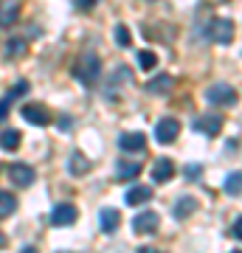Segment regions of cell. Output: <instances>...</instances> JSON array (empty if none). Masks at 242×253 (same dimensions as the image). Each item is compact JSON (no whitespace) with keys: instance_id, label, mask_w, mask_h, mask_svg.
Returning <instances> with one entry per match:
<instances>
[{"instance_id":"cell-1","label":"cell","mask_w":242,"mask_h":253,"mask_svg":"<svg viewBox=\"0 0 242 253\" xmlns=\"http://www.w3.org/2000/svg\"><path fill=\"white\" fill-rule=\"evenodd\" d=\"M99 73H101V62L93 51H85V54L76 59V65H73V76H76L85 87H93V84L99 82Z\"/></svg>"},{"instance_id":"cell-2","label":"cell","mask_w":242,"mask_h":253,"mask_svg":"<svg viewBox=\"0 0 242 253\" xmlns=\"http://www.w3.org/2000/svg\"><path fill=\"white\" fill-rule=\"evenodd\" d=\"M208 37L214 42H220V45H228L234 40V23L225 17H211L208 20Z\"/></svg>"},{"instance_id":"cell-3","label":"cell","mask_w":242,"mask_h":253,"mask_svg":"<svg viewBox=\"0 0 242 253\" xmlns=\"http://www.w3.org/2000/svg\"><path fill=\"white\" fill-rule=\"evenodd\" d=\"M180 132V121L178 118H161L155 126V141L158 144H175Z\"/></svg>"},{"instance_id":"cell-4","label":"cell","mask_w":242,"mask_h":253,"mask_svg":"<svg viewBox=\"0 0 242 253\" xmlns=\"http://www.w3.org/2000/svg\"><path fill=\"white\" fill-rule=\"evenodd\" d=\"M194 129L203 132V135L214 138L223 132V116H217V113H206V116H197L194 118Z\"/></svg>"},{"instance_id":"cell-5","label":"cell","mask_w":242,"mask_h":253,"mask_svg":"<svg viewBox=\"0 0 242 253\" xmlns=\"http://www.w3.org/2000/svg\"><path fill=\"white\" fill-rule=\"evenodd\" d=\"M206 99L211 104H217V107H225V104H234L237 101V90L228 87V84H211L206 90Z\"/></svg>"},{"instance_id":"cell-6","label":"cell","mask_w":242,"mask_h":253,"mask_svg":"<svg viewBox=\"0 0 242 253\" xmlns=\"http://www.w3.org/2000/svg\"><path fill=\"white\" fill-rule=\"evenodd\" d=\"M76 222V206H71V203H59V206H54V211H51V225L56 228H68Z\"/></svg>"},{"instance_id":"cell-7","label":"cell","mask_w":242,"mask_h":253,"mask_svg":"<svg viewBox=\"0 0 242 253\" xmlns=\"http://www.w3.org/2000/svg\"><path fill=\"white\" fill-rule=\"evenodd\" d=\"M9 177H11V183H14L17 189H28V186L34 183V169H31L28 163H11Z\"/></svg>"},{"instance_id":"cell-8","label":"cell","mask_w":242,"mask_h":253,"mask_svg":"<svg viewBox=\"0 0 242 253\" xmlns=\"http://www.w3.org/2000/svg\"><path fill=\"white\" fill-rule=\"evenodd\" d=\"M23 118L34 126H48L54 116H51V110L43 107V104H26V107H23Z\"/></svg>"},{"instance_id":"cell-9","label":"cell","mask_w":242,"mask_h":253,"mask_svg":"<svg viewBox=\"0 0 242 253\" xmlns=\"http://www.w3.org/2000/svg\"><path fill=\"white\" fill-rule=\"evenodd\" d=\"M161 228V217L155 214V211H144L138 217L133 219V231L135 234H155Z\"/></svg>"},{"instance_id":"cell-10","label":"cell","mask_w":242,"mask_h":253,"mask_svg":"<svg viewBox=\"0 0 242 253\" xmlns=\"http://www.w3.org/2000/svg\"><path fill=\"white\" fill-rule=\"evenodd\" d=\"M23 3L20 0H0V26H11L20 20Z\"/></svg>"},{"instance_id":"cell-11","label":"cell","mask_w":242,"mask_h":253,"mask_svg":"<svg viewBox=\"0 0 242 253\" xmlns=\"http://www.w3.org/2000/svg\"><path fill=\"white\" fill-rule=\"evenodd\" d=\"M118 146L124 152H144L146 149V138H144V132H124L118 138Z\"/></svg>"},{"instance_id":"cell-12","label":"cell","mask_w":242,"mask_h":253,"mask_svg":"<svg viewBox=\"0 0 242 253\" xmlns=\"http://www.w3.org/2000/svg\"><path fill=\"white\" fill-rule=\"evenodd\" d=\"M99 225L104 234H113L118 225H121V211L118 208H101L99 211Z\"/></svg>"},{"instance_id":"cell-13","label":"cell","mask_w":242,"mask_h":253,"mask_svg":"<svg viewBox=\"0 0 242 253\" xmlns=\"http://www.w3.org/2000/svg\"><path fill=\"white\" fill-rule=\"evenodd\" d=\"M172 84H175V79H172V76H166V73H161V76L149 79L144 87H146V93H149V96H163V93L172 90Z\"/></svg>"},{"instance_id":"cell-14","label":"cell","mask_w":242,"mask_h":253,"mask_svg":"<svg viewBox=\"0 0 242 253\" xmlns=\"http://www.w3.org/2000/svg\"><path fill=\"white\" fill-rule=\"evenodd\" d=\"M172 174H175V163H172L169 158H158V161H155V166H152V177H155V183H166V180H172Z\"/></svg>"},{"instance_id":"cell-15","label":"cell","mask_w":242,"mask_h":253,"mask_svg":"<svg viewBox=\"0 0 242 253\" xmlns=\"http://www.w3.org/2000/svg\"><path fill=\"white\" fill-rule=\"evenodd\" d=\"M127 206H141L146 200H152V189L149 186H133V189L127 191Z\"/></svg>"},{"instance_id":"cell-16","label":"cell","mask_w":242,"mask_h":253,"mask_svg":"<svg viewBox=\"0 0 242 253\" xmlns=\"http://www.w3.org/2000/svg\"><path fill=\"white\" fill-rule=\"evenodd\" d=\"M194 211H197V200H194V197H180L178 203H175V217H178V219L192 217Z\"/></svg>"},{"instance_id":"cell-17","label":"cell","mask_w":242,"mask_h":253,"mask_svg":"<svg viewBox=\"0 0 242 253\" xmlns=\"http://www.w3.org/2000/svg\"><path fill=\"white\" fill-rule=\"evenodd\" d=\"M26 51H28V42L23 37H11L9 42H6V56H9V59H17V56H23Z\"/></svg>"},{"instance_id":"cell-18","label":"cell","mask_w":242,"mask_h":253,"mask_svg":"<svg viewBox=\"0 0 242 253\" xmlns=\"http://www.w3.org/2000/svg\"><path fill=\"white\" fill-rule=\"evenodd\" d=\"M14 211H17V197L0 189V219L9 217V214H14Z\"/></svg>"},{"instance_id":"cell-19","label":"cell","mask_w":242,"mask_h":253,"mask_svg":"<svg viewBox=\"0 0 242 253\" xmlns=\"http://www.w3.org/2000/svg\"><path fill=\"white\" fill-rule=\"evenodd\" d=\"M116 174H118V180H133V177H138V174H141V163L121 161V163H118V169H116Z\"/></svg>"},{"instance_id":"cell-20","label":"cell","mask_w":242,"mask_h":253,"mask_svg":"<svg viewBox=\"0 0 242 253\" xmlns=\"http://www.w3.org/2000/svg\"><path fill=\"white\" fill-rule=\"evenodd\" d=\"M68 169H71V174H88L90 172V161L85 158V155H71V161H68Z\"/></svg>"},{"instance_id":"cell-21","label":"cell","mask_w":242,"mask_h":253,"mask_svg":"<svg viewBox=\"0 0 242 253\" xmlns=\"http://www.w3.org/2000/svg\"><path fill=\"white\" fill-rule=\"evenodd\" d=\"M20 141H23V138H20V129H3V132H0V146H3V149H17Z\"/></svg>"},{"instance_id":"cell-22","label":"cell","mask_w":242,"mask_h":253,"mask_svg":"<svg viewBox=\"0 0 242 253\" xmlns=\"http://www.w3.org/2000/svg\"><path fill=\"white\" fill-rule=\"evenodd\" d=\"M225 194H242V172H234V174H228V177H225Z\"/></svg>"},{"instance_id":"cell-23","label":"cell","mask_w":242,"mask_h":253,"mask_svg":"<svg viewBox=\"0 0 242 253\" xmlns=\"http://www.w3.org/2000/svg\"><path fill=\"white\" fill-rule=\"evenodd\" d=\"M155 65H158V56H155L152 51H141V54H138V68H141V71H152Z\"/></svg>"},{"instance_id":"cell-24","label":"cell","mask_w":242,"mask_h":253,"mask_svg":"<svg viewBox=\"0 0 242 253\" xmlns=\"http://www.w3.org/2000/svg\"><path fill=\"white\" fill-rule=\"evenodd\" d=\"M116 42L121 48H130V28L127 26H116Z\"/></svg>"},{"instance_id":"cell-25","label":"cell","mask_w":242,"mask_h":253,"mask_svg":"<svg viewBox=\"0 0 242 253\" xmlns=\"http://www.w3.org/2000/svg\"><path fill=\"white\" fill-rule=\"evenodd\" d=\"M26 90H28V82H17V84H14V90L9 93V96H6V99H20V96H26Z\"/></svg>"},{"instance_id":"cell-26","label":"cell","mask_w":242,"mask_h":253,"mask_svg":"<svg viewBox=\"0 0 242 253\" xmlns=\"http://www.w3.org/2000/svg\"><path fill=\"white\" fill-rule=\"evenodd\" d=\"M200 174H203V166H200V163H189L186 166V177L189 180H197Z\"/></svg>"},{"instance_id":"cell-27","label":"cell","mask_w":242,"mask_h":253,"mask_svg":"<svg viewBox=\"0 0 242 253\" xmlns=\"http://www.w3.org/2000/svg\"><path fill=\"white\" fill-rule=\"evenodd\" d=\"M231 236L242 242V217H240V219H234V225H231Z\"/></svg>"},{"instance_id":"cell-28","label":"cell","mask_w":242,"mask_h":253,"mask_svg":"<svg viewBox=\"0 0 242 253\" xmlns=\"http://www.w3.org/2000/svg\"><path fill=\"white\" fill-rule=\"evenodd\" d=\"M73 3H76V9H82V11H90L93 6H96V3H99V0H73Z\"/></svg>"},{"instance_id":"cell-29","label":"cell","mask_w":242,"mask_h":253,"mask_svg":"<svg viewBox=\"0 0 242 253\" xmlns=\"http://www.w3.org/2000/svg\"><path fill=\"white\" fill-rule=\"evenodd\" d=\"M9 107H11V99H3V101H0V121L9 116Z\"/></svg>"},{"instance_id":"cell-30","label":"cell","mask_w":242,"mask_h":253,"mask_svg":"<svg viewBox=\"0 0 242 253\" xmlns=\"http://www.w3.org/2000/svg\"><path fill=\"white\" fill-rule=\"evenodd\" d=\"M3 248H6V234L0 231V251H3Z\"/></svg>"},{"instance_id":"cell-31","label":"cell","mask_w":242,"mask_h":253,"mask_svg":"<svg viewBox=\"0 0 242 253\" xmlns=\"http://www.w3.org/2000/svg\"><path fill=\"white\" fill-rule=\"evenodd\" d=\"M138 253H161V251H155V248H141Z\"/></svg>"},{"instance_id":"cell-32","label":"cell","mask_w":242,"mask_h":253,"mask_svg":"<svg viewBox=\"0 0 242 253\" xmlns=\"http://www.w3.org/2000/svg\"><path fill=\"white\" fill-rule=\"evenodd\" d=\"M20 253H37V248H23Z\"/></svg>"},{"instance_id":"cell-33","label":"cell","mask_w":242,"mask_h":253,"mask_svg":"<svg viewBox=\"0 0 242 253\" xmlns=\"http://www.w3.org/2000/svg\"><path fill=\"white\" fill-rule=\"evenodd\" d=\"M234 253H242V251H234Z\"/></svg>"}]
</instances>
